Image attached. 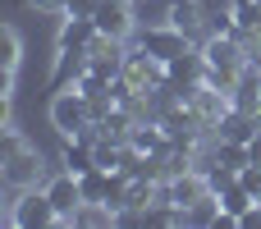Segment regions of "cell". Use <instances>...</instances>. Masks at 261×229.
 <instances>
[{"instance_id": "cell-1", "label": "cell", "mask_w": 261, "mask_h": 229, "mask_svg": "<svg viewBox=\"0 0 261 229\" xmlns=\"http://www.w3.org/2000/svg\"><path fill=\"white\" fill-rule=\"evenodd\" d=\"M202 55H206V83L220 87V92H234L239 78L248 73V50H243L239 37H220V32H211V41L202 46Z\"/></svg>"}, {"instance_id": "cell-2", "label": "cell", "mask_w": 261, "mask_h": 229, "mask_svg": "<svg viewBox=\"0 0 261 229\" xmlns=\"http://www.w3.org/2000/svg\"><path fill=\"white\" fill-rule=\"evenodd\" d=\"M50 124L64 133V138H78L87 124H92V101L73 87V92H55V101H50Z\"/></svg>"}, {"instance_id": "cell-3", "label": "cell", "mask_w": 261, "mask_h": 229, "mask_svg": "<svg viewBox=\"0 0 261 229\" xmlns=\"http://www.w3.org/2000/svg\"><path fill=\"white\" fill-rule=\"evenodd\" d=\"M119 78H124L133 92L151 96V92H161V87H165V78H170V73H165V64H161L156 55H147V50L138 46V50H128V55H124V73H119Z\"/></svg>"}, {"instance_id": "cell-4", "label": "cell", "mask_w": 261, "mask_h": 229, "mask_svg": "<svg viewBox=\"0 0 261 229\" xmlns=\"http://www.w3.org/2000/svg\"><path fill=\"white\" fill-rule=\"evenodd\" d=\"M9 225L14 229H46V225H60V211L50 202V193H23L14 207H9Z\"/></svg>"}, {"instance_id": "cell-5", "label": "cell", "mask_w": 261, "mask_h": 229, "mask_svg": "<svg viewBox=\"0 0 261 229\" xmlns=\"http://www.w3.org/2000/svg\"><path fill=\"white\" fill-rule=\"evenodd\" d=\"M138 46H142L147 55H156L161 64H170V60H179L184 50H193V37L179 32L174 23H161V28H147V32L138 37Z\"/></svg>"}, {"instance_id": "cell-6", "label": "cell", "mask_w": 261, "mask_h": 229, "mask_svg": "<svg viewBox=\"0 0 261 229\" xmlns=\"http://www.w3.org/2000/svg\"><path fill=\"white\" fill-rule=\"evenodd\" d=\"M0 165H5L0 179H5L9 188H18V193H28V188L41 184V156H37L32 147H14V151H5Z\"/></svg>"}, {"instance_id": "cell-7", "label": "cell", "mask_w": 261, "mask_h": 229, "mask_svg": "<svg viewBox=\"0 0 261 229\" xmlns=\"http://www.w3.org/2000/svg\"><path fill=\"white\" fill-rule=\"evenodd\" d=\"M46 193H50V202H55V211H60V225H73V216H78V207H83V184H78V174H60V179H50L46 184Z\"/></svg>"}, {"instance_id": "cell-8", "label": "cell", "mask_w": 261, "mask_h": 229, "mask_svg": "<svg viewBox=\"0 0 261 229\" xmlns=\"http://www.w3.org/2000/svg\"><path fill=\"white\" fill-rule=\"evenodd\" d=\"M165 184H170V202H174V207H184V211H188V207H197L202 197H211V184H206V174H202L197 165H193V170H184V174H174V179H165Z\"/></svg>"}, {"instance_id": "cell-9", "label": "cell", "mask_w": 261, "mask_h": 229, "mask_svg": "<svg viewBox=\"0 0 261 229\" xmlns=\"http://www.w3.org/2000/svg\"><path fill=\"white\" fill-rule=\"evenodd\" d=\"M96 28H101V37H119L124 41L133 32V0H101Z\"/></svg>"}, {"instance_id": "cell-10", "label": "cell", "mask_w": 261, "mask_h": 229, "mask_svg": "<svg viewBox=\"0 0 261 229\" xmlns=\"http://www.w3.org/2000/svg\"><path fill=\"white\" fill-rule=\"evenodd\" d=\"M261 133V115H248V110H225V119L216 124V138H229V142H252Z\"/></svg>"}, {"instance_id": "cell-11", "label": "cell", "mask_w": 261, "mask_h": 229, "mask_svg": "<svg viewBox=\"0 0 261 229\" xmlns=\"http://www.w3.org/2000/svg\"><path fill=\"white\" fill-rule=\"evenodd\" d=\"M101 37V28H96V18H64V28H60V50H92V41Z\"/></svg>"}, {"instance_id": "cell-12", "label": "cell", "mask_w": 261, "mask_h": 229, "mask_svg": "<svg viewBox=\"0 0 261 229\" xmlns=\"http://www.w3.org/2000/svg\"><path fill=\"white\" fill-rule=\"evenodd\" d=\"M165 23H174L179 32L197 37V28L206 23V9H202V0H170V9H165Z\"/></svg>"}, {"instance_id": "cell-13", "label": "cell", "mask_w": 261, "mask_h": 229, "mask_svg": "<svg viewBox=\"0 0 261 229\" xmlns=\"http://www.w3.org/2000/svg\"><path fill=\"white\" fill-rule=\"evenodd\" d=\"M60 165H64L69 174H87V170H96V147H92L87 138H64Z\"/></svg>"}, {"instance_id": "cell-14", "label": "cell", "mask_w": 261, "mask_h": 229, "mask_svg": "<svg viewBox=\"0 0 261 229\" xmlns=\"http://www.w3.org/2000/svg\"><path fill=\"white\" fill-rule=\"evenodd\" d=\"M229 101H234V110L261 115V69H252V64H248V73L239 78V87L229 92Z\"/></svg>"}, {"instance_id": "cell-15", "label": "cell", "mask_w": 261, "mask_h": 229, "mask_svg": "<svg viewBox=\"0 0 261 229\" xmlns=\"http://www.w3.org/2000/svg\"><path fill=\"white\" fill-rule=\"evenodd\" d=\"M78 184H83V202H106V188H110V170H87V174H78Z\"/></svg>"}, {"instance_id": "cell-16", "label": "cell", "mask_w": 261, "mask_h": 229, "mask_svg": "<svg viewBox=\"0 0 261 229\" xmlns=\"http://www.w3.org/2000/svg\"><path fill=\"white\" fill-rule=\"evenodd\" d=\"M234 23L239 32H261V0H234Z\"/></svg>"}, {"instance_id": "cell-17", "label": "cell", "mask_w": 261, "mask_h": 229, "mask_svg": "<svg viewBox=\"0 0 261 229\" xmlns=\"http://www.w3.org/2000/svg\"><path fill=\"white\" fill-rule=\"evenodd\" d=\"M252 202H257V197H252V193H248L243 184H229V188L220 193V211H229V216H243V211H248Z\"/></svg>"}, {"instance_id": "cell-18", "label": "cell", "mask_w": 261, "mask_h": 229, "mask_svg": "<svg viewBox=\"0 0 261 229\" xmlns=\"http://www.w3.org/2000/svg\"><path fill=\"white\" fill-rule=\"evenodd\" d=\"M73 225H115V211L106 202H83L78 216H73Z\"/></svg>"}, {"instance_id": "cell-19", "label": "cell", "mask_w": 261, "mask_h": 229, "mask_svg": "<svg viewBox=\"0 0 261 229\" xmlns=\"http://www.w3.org/2000/svg\"><path fill=\"white\" fill-rule=\"evenodd\" d=\"M18 55H23V41H18V32L14 28H5V73H18Z\"/></svg>"}, {"instance_id": "cell-20", "label": "cell", "mask_w": 261, "mask_h": 229, "mask_svg": "<svg viewBox=\"0 0 261 229\" xmlns=\"http://www.w3.org/2000/svg\"><path fill=\"white\" fill-rule=\"evenodd\" d=\"M239 184H243V188H248V193H252V197L261 202V165H257V161L239 170Z\"/></svg>"}, {"instance_id": "cell-21", "label": "cell", "mask_w": 261, "mask_h": 229, "mask_svg": "<svg viewBox=\"0 0 261 229\" xmlns=\"http://www.w3.org/2000/svg\"><path fill=\"white\" fill-rule=\"evenodd\" d=\"M96 9H101V0H69L64 14H73V18H96Z\"/></svg>"}, {"instance_id": "cell-22", "label": "cell", "mask_w": 261, "mask_h": 229, "mask_svg": "<svg viewBox=\"0 0 261 229\" xmlns=\"http://www.w3.org/2000/svg\"><path fill=\"white\" fill-rule=\"evenodd\" d=\"M239 229H261V202H252V207L239 216Z\"/></svg>"}, {"instance_id": "cell-23", "label": "cell", "mask_w": 261, "mask_h": 229, "mask_svg": "<svg viewBox=\"0 0 261 229\" xmlns=\"http://www.w3.org/2000/svg\"><path fill=\"white\" fill-rule=\"evenodd\" d=\"M32 5H37L41 14H64V9H69V0H32Z\"/></svg>"}, {"instance_id": "cell-24", "label": "cell", "mask_w": 261, "mask_h": 229, "mask_svg": "<svg viewBox=\"0 0 261 229\" xmlns=\"http://www.w3.org/2000/svg\"><path fill=\"white\" fill-rule=\"evenodd\" d=\"M248 151H252V161H257V165H261V133H257V138H252V142H248Z\"/></svg>"}]
</instances>
